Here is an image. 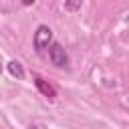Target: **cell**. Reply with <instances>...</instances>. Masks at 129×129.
Masks as SVG:
<instances>
[{
	"label": "cell",
	"instance_id": "obj_1",
	"mask_svg": "<svg viewBox=\"0 0 129 129\" xmlns=\"http://www.w3.org/2000/svg\"><path fill=\"white\" fill-rule=\"evenodd\" d=\"M50 42H52V30L46 24H40L36 28V32H34V48L36 50H44V48L50 46Z\"/></svg>",
	"mask_w": 129,
	"mask_h": 129
},
{
	"label": "cell",
	"instance_id": "obj_2",
	"mask_svg": "<svg viewBox=\"0 0 129 129\" xmlns=\"http://www.w3.org/2000/svg\"><path fill=\"white\" fill-rule=\"evenodd\" d=\"M48 58H50V62H52L54 67H64V64L69 62V56H67L64 48H62L58 42H52V44L48 46Z\"/></svg>",
	"mask_w": 129,
	"mask_h": 129
},
{
	"label": "cell",
	"instance_id": "obj_3",
	"mask_svg": "<svg viewBox=\"0 0 129 129\" xmlns=\"http://www.w3.org/2000/svg\"><path fill=\"white\" fill-rule=\"evenodd\" d=\"M34 83H36V89H38L44 97H48V99H54V97H56V89H54L50 83H46L44 79H36Z\"/></svg>",
	"mask_w": 129,
	"mask_h": 129
},
{
	"label": "cell",
	"instance_id": "obj_4",
	"mask_svg": "<svg viewBox=\"0 0 129 129\" xmlns=\"http://www.w3.org/2000/svg\"><path fill=\"white\" fill-rule=\"evenodd\" d=\"M6 67H8V73H10L12 77H16V79H22V77H24V69H22V64H20L18 60H10Z\"/></svg>",
	"mask_w": 129,
	"mask_h": 129
},
{
	"label": "cell",
	"instance_id": "obj_5",
	"mask_svg": "<svg viewBox=\"0 0 129 129\" xmlns=\"http://www.w3.org/2000/svg\"><path fill=\"white\" fill-rule=\"evenodd\" d=\"M79 6H81V0H69V2L64 4V8H67V10H77Z\"/></svg>",
	"mask_w": 129,
	"mask_h": 129
},
{
	"label": "cell",
	"instance_id": "obj_6",
	"mask_svg": "<svg viewBox=\"0 0 129 129\" xmlns=\"http://www.w3.org/2000/svg\"><path fill=\"white\" fill-rule=\"evenodd\" d=\"M22 4H26V6H30V4H34V0H22Z\"/></svg>",
	"mask_w": 129,
	"mask_h": 129
},
{
	"label": "cell",
	"instance_id": "obj_7",
	"mask_svg": "<svg viewBox=\"0 0 129 129\" xmlns=\"http://www.w3.org/2000/svg\"><path fill=\"white\" fill-rule=\"evenodd\" d=\"M32 129H38V127H32Z\"/></svg>",
	"mask_w": 129,
	"mask_h": 129
},
{
	"label": "cell",
	"instance_id": "obj_8",
	"mask_svg": "<svg viewBox=\"0 0 129 129\" xmlns=\"http://www.w3.org/2000/svg\"><path fill=\"white\" fill-rule=\"evenodd\" d=\"M127 20H129V16H127Z\"/></svg>",
	"mask_w": 129,
	"mask_h": 129
}]
</instances>
